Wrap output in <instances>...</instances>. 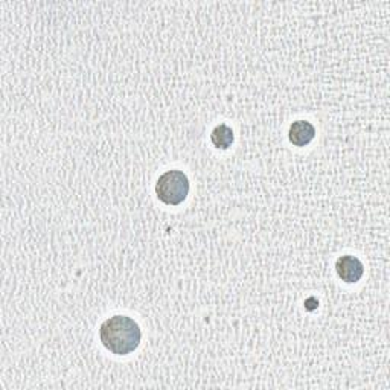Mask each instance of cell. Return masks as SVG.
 Here are the masks:
<instances>
[{
  "instance_id": "4",
  "label": "cell",
  "mask_w": 390,
  "mask_h": 390,
  "mask_svg": "<svg viewBox=\"0 0 390 390\" xmlns=\"http://www.w3.org/2000/svg\"><path fill=\"white\" fill-rule=\"evenodd\" d=\"M316 138V128L308 120H296L289 127L288 139L294 147H307Z\"/></svg>"
},
{
  "instance_id": "2",
  "label": "cell",
  "mask_w": 390,
  "mask_h": 390,
  "mask_svg": "<svg viewBox=\"0 0 390 390\" xmlns=\"http://www.w3.org/2000/svg\"><path fill=\"white\" fill-rule=\"evenodd\" d=\"M189 193V180L183 171L171 170L159 177L155 183V195L162 203L177 206L183 203Z\"/></svg>"
},
{
  "instance_id": "1",
  "label": "cell",
  "mask_w": 390,
  "mask_h": 390,
  "mask_svg": "<svg viewBox=\"0 0 390 390\" xmlns=\"http://www.w3.org/2000/svg\"><path fill=\"white\" fill-rule=\"evenodd\" d=\"M142 331L138 322L128 316L108 317L99 328V340L115 355H128L140 344Z\"/></svg>"
},
{
  "instance_id": "3",
  "label": "cell",
  "mask_w": 390,
  "mask_h": 390,
  "mask_svg": "<svg viewBox=\"0 0 390 390\" xmlns=\"http://www.w3.org/2000/svg\"><path fill=\"white\" fill-rule=\"evenodd\" d=\"M336 272L342 281L348 284H355L361 279L364 267L359 258H355L352 255H344L337 260Z\"/></svg>"
},
{
  "instance_id": "5",
  "label": "cell",
  "mask_w": 390,
  "mask_h": 390,
  "mask_svg": "<svg viewBox=\"0 0 390 390\" xmlns=\"http://www.w3.org/2000/svg\"><path fill=\"white\" fill-rule=\"evenodd\" d=\"M233 138H235L233 136V130L226 124L215 127L212 135H210V140H212L214 147L218 150H227L233 143Z\"/></svg>"
}]
</instances>
